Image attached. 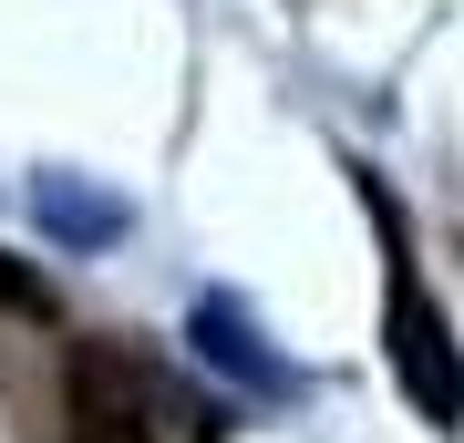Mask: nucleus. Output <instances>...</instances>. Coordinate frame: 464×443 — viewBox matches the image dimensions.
<instances>
[{"label": "nucleus", "mask_w": 464, "mask_h": 443, "mask_svg": "<svg viewBox=\"0 0 464 443\" xmlns=\"http://www.w3.org/2000/svg\"><path fill=\"white\" fill-rule=\"evenodd\" d=\"M351 186H362V207H372V227H382V258H392V268H382V341H392V381H402V402H413L433 433H454V423H464V351H454L444 310H433V289L413 279L402 207L382 197V176L351 165Z\"/></svg>", "instance_id": "nucleus-1"}, {"label": "nucleus", "mask_w": 464, "mask_h": 443, "mask_svg": "<svg viewBox=\"0 0 464 443\" xmlns=\"http://www.w3.org/2000/svg\"><path fill=\"white\" fill-rule=\"evenodd\" d=\"M63 402H72V433H83V443H166L176 423L197 443L217 433L197 402H176L166 381H155L145 361H124L114 341H72L63 351Z\"/></svg>", "instance_id": "nucleus-2"}, {"label": "nucleus", "mask_w": 464, "mask_h": 443, "mask_svg": "<svg viewBox=\"0 0 464 443\" xmlns=\"http://www.w3.org/2000/svg\"><path fill=\"white\" fill-rule=\"evenodd\" d=\"M0 310H21V320H63V299H52L42 268H21L11 247H0Z\"/></svg>", "instance_id": "nucleus-3"}]
</instances>
